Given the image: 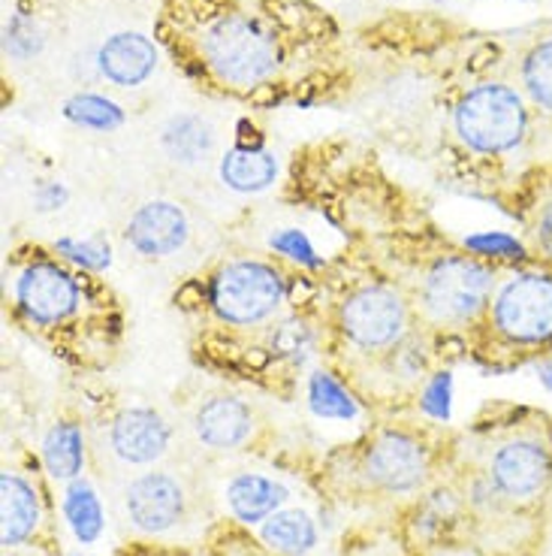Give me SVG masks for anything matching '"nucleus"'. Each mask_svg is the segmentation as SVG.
Masks as SVG:
<instances>
[{"mask_svg":"<svg viewBox=\"0 0 552 556\" xmlns=\"http://www.w3.org/2000/svg\"><path fill=\"white\" fill-rule=\"evenodd\" d=\"M37 200H40V208H61V203L67 200V191L61 185H42Z\"/></svg>","mask_w":552,"mask_h":556,"instance_id":"c756f323","label":"nucleus"},{"mask_svg":"<svg viewBox=\"0 0 552 556\" xmlns=\"http://www.w3.org/2000/svg\"><path fill=\"white\" fill-rule=\"evenodd\" d=\"M275 348L281 354L305 357V351L311 348V336H308L303 324H284L275 336Z\"/></svg>","mask_w":552,"mask_h":556,"instance_id":"cd10ccee","label":"nucleus"},{"mask_svg":"<svg viewBox=\"0 0 552 556\" xmlns=\"http://www.w3.org/2000/svg\"><path fill=\"white\" fill-rule=\"evenodd\" d=\"M127 239L139 254L149 257H164L184 245L188 239V222L184 212L172 203H149L130 218Z\"/></svg>","mask_w":552,"mask_h":556,"instance_id":"9b49d317","label":"nucleus"},{"mask_svg":"<svg viewBox=\"0 0 552 556\" xmlns=\"http://www.w3.org/2000/svg\"><path fill=\"white\" fill-rule=\"evenodd\" d=\"M455 127L477 152H508L523 139V100L504 85H480L459 103Z\"/></svg>","mask_w":552,"mask_h":556,"instance_id":"f257e3e1","label":"nucleus"},{"mask_svg":"<svg viewBox=\"0 0 552 556\" xmlns=\"http://www.w3.org/2000/svg\"><path fill=\"white\" fill-rule=\"evenodd\" d=\"M42 459H46V469L57 481H69L82 472V432L76 430L73 424H57L49 430L46 442H42Z\"/></svg>","mask_w":552,"mask_h":556,"instance_id":"6ab92c4d","label":"nucleus"},{"mask_svg":"<svg viewBox=\"0 0 552 556\" xmlns=\"http://www.w3.org/2000/svg\"><path fill=\"white\" fill-rule=\"evenodd\" d=\"M550 478V454L538 442H511L504 445L492 459V481L501 493L513 500H531L547 486Z\"/></svg>","mask_w":552,"mask_h":556,"instance_id":"6e6552de","label":"nucleus"},{"mask_svg":"<svg viewBox=\"0 0 552 556\" xmlns=\"http://www.w3.org/2000/svg\"><path fill=\"white\" fill-rule=\"evenodd\" d=\"M215 137H211V127L196 118V115H179L172 118L164 130V149L172 161L179 164H196V161H206V154L211 152Z\"/></svg>","mask_w":552,"mask_h":556,"instance_id":"a211bd4d","label":"nucleus"},{"mask_svg":"<svg viewBox=\"0 0 552 556\" xmlns=\"http://www.w3.org/2000/svg\"><path fill=\"white\" fill-rule=\"evenodd\" d=\"M365 472L374 484L387 486V490H411L426 475V454L414 439L399 435V432H387L369 451Z\"/></svg>","mask_w":552,"mask_h":556,"instance_id":"1a4fd4ad","label":"nucleus"},{"mask_svg":"<svg viewBox=\"0 0 552 556\" xmlns=\"http://www.w3.org/2000/svg\"><path fill=\"white\" fill-rule=\"evenodd\" d=\"M0 493H3V544L13 547V544L25 542L37 527L40 502L30 484L10 472L0 478Z\"/></svg>","mask_w":552,"mask_h":556,"instance_id":"dca6fc26","label":"nucleus"},{"mask_svg":"<svg viewBox=\"0 0 552 556\" xmlns=\"http://www.w3.org/2000/svg\"><path fill=\"white\" fill-rule=\"evenodd\" d=\"M540 242H543V249L552 257V206L543 212V218H540Z\"/></svg>","mask_w":552,"mask_h":556,"instance_id":"7c9ffc66","label":"nucleus"},{"mask_svg":"<svg viewBox=\"0 0 552 556\" xmlns=\"http://www.w3.org/2000/svg\"><path fill=\"white\" fill-rule=\"evenodd\" d=\"M206 58L211 70L233 85H254L266 79L278 64L272 37L242 15H227L206 34Z\"/></svg>","mask_w":552,"mask_h":556,"instance_id":"f03ea898","label":"nucleus"},{"mask_svg":"<svg viewBox=\"0 0 552 556\" xmlns=\"http://www.w3.org/2000/svg\"><path fill=\"white\" fill-rule=\"evenodd\" d=\"M496 327L513 342H543V339H550L552 278H511L496 300Z\"/></svg>","mask_w":552,"mask_h":556,"instance_id":"39448f33","label":"nucleus"},{"mask_svg":"<svg viewBox=\"0 0 552 556\" xmlns=\"http://www.w3.org/2000/svg\"><path fill=\"white\" fill-rule=\"evenodd\" d=\"M166 445H169V427L149 408H130L112 424V447L125 463L133 466L154 463L164 454Z\"/></svg>","mask_w":552,"mask_h":556,"instance_id":"f8f14e48","label":"nucleus"},{"mask_svg":"<svg viewBox=\"0 0 552 556\" xmlns=\"http://www.w3.org/2000/svg\"><path fill=\"white\" fill-rule=\"evenodd\" d=\"M525 85L543 110H552V42H543L528 55Z\"/></svg>","mask_w":552,"mask_h":556,"instance_id":"b1692460","label":"nucleus"},{"mask_svg":"<svg viewBox=\"0 0 552 556\" xmlns=\"http://www.w3.org/2000/svg\"><path fill=\"white\" fill-rule=\"evenodd\" d=\"M262 539L281 554L303 556L318 544V529L303 511H281V515H272L266 520Z\"/></svg>","mask_w":552,"mask_h":556,"instance_id":"aec40b11","label":"nucleus"},{"mask_svg":"<svg viewBox=\"0 0 552 556\" xmlns=\"http://www.w3.org/2000/svg\"><path fill=\"white\" fill-rule=\"evenodd\" d=\"M492 273L468 257H447L426 278V306L441 320H468L486 306Z\"/></svg>","mask_w":552,"mask_h":556,"instance_id":"20e7f679","label":"nucleus"},{"mask_svg":"<svg viewBox=\"0 0 552 556\" xmlns=\"http://www.w3.org/2000/svg\"><path fill=\"white\" fill-rule=\"evenodd\" d=\"M57 251L73 257L76 264L91 266V269L110 266V249H106V245H98V242H73V239H61V242H57Z\"/></svg>","mask_w":552,"mask_h":556,"instance_id":"393cba45","label":"nucleus"},{"mask_svg":"<svg viewBox=\"0 0 552 556\" xmlns=\"http://www.w3.org/2000/svg\"><path fill=\"white\" fill-rule=\"evenodd\" d=\"M423 408H426L432 417H441V420L444 417H450V376H447V372L428 384Z\"/></svg>","mask_w":552,"mask_h":556,"instance_id":"c85d7f7f","label":"nucleus"},{"mask_svg":"<svg viewBox=\"0 0 552 556\" xmlns=\"http://www.w3.org/2000/svg\"><path fill=\"white\" fill-rule=\"evenodd\" d=\"M308 403H311V412L318 417H335V420H350L357 415V403L350 400L342 384H335L326 372H318L311 376V384H308Z\"/></svg>","mask_w":552,"mask_h":556,"instance_id":"4be33fe9","label":"nucleus"},{"mask_svg":"<svg viewBox=\"0 0 552 556\" xmlns=\"http://www.w3.org/2000/svg\"><path fill=\"white\" fill-rule=\"evenodd\" d=\"M18 303L34 320L55 324V320L67 318L76 306V285L57 266H30L18 281Z\"/></svg>","mask_w":552,"mask_h":556,"instance_id":"9d476101","label":"nucleus"},{"mask_svg":"<svg viewBox=\"0 0 552 556\" xmlns=\"http://www.w3.org/2000/svg\"><path fill=\"white\" fill-rule=\"evenodd\" d=\"M157 64V52L139 34H115L100 49V70L115 85H139Z\"/></svg>","mask_w":552,"mask_h":556,"instance_id":"4468645a","label":"nucleus"},{"mask_svg":"<svg viewBox=\"0 0 552 556\" xmlns=\"http://www.w3.org/2000/svg\"><path fill=\"white\" fill-rule=\"evenodd\" d=\"M194 430L203 445L235 447L251 435V412L239 400L218 396V400H208L206 405H200L194 417Z\"/></svg>","mask_w":552,"mask_h":556,"instance_id":"ddd939ff","label":"nucleus"},{"mask_svg":"<svg viewBox=\"0 0 552 556\" xmlns=\"http://www.w3.org/2000/svg\"><path fill=\"white\" fill-rule=\"evenodd\" d=\"M468 249L477 254H498V257H523V245L516 239L504 233H484V237H471Z\"/></svg>","mask_w":552,"mask_h":556,"instance_id":"bb28decb","label":"nucleus"},{"mask_svg":"<svg viewBox=\"0 0 552 556\" xmlns=\"http://www.w3.org/2000/svg\"><path fill=\"white\" fill-rule=\"evenodd\" d=\"M272 249H278L281 254H287V257H293V261H299V264H308V266L320 264L318 257H314L311 242H308L305 233H299V230H281L278 237H272Z\"/></svg>","mask_w":552,"mask_h":556,"instance_id":"a878e982","label":"nucleus"},{"mask_svg":"<svg viewBox=\"0 0 552 556\" xmlns=\"http://www.w3.org/2000/svg\"><path fill=\"white\" fill-rule=\"evenodd\" d=\"M342 327L357 345L384 348L396 342L405 330V308L396 293L369 288L347 300L342 308Z\"/></svg>","mask_w":552,"mask_h":556,"instance_id":"423d86ee","label":"nucleus"},{"mask_svg":"<svg viewBox=\"0 0 552 556\" xmlns=\"http://www.w3.org/2000/svg\"><path fill=\"white\" fill-rule=\"evenodd\" d=\"M284 500H287V490L262 475H239L227 486V502H230L233 515L245 523L272 517Z\"/></svg>","mask_w":552,"mask_h":556,"instance_id":"2eb2a0df","label":"nucleus"},{"mask_svg":"<svg viewBox=\"0 0 552 556\" xmlns=\"http://www.w3.org/2000/svg\"><path fill=\"white\" fill-rule=\"evenodd\" d=\"M184 511V493L176 478L152 472L137 478L127 490V515L145 532H166L176 527Z\"/></svg>","mask_w":552,"mask_h":556,"instance_id":"0eeeda50","label":"nucleus"},{"mask_svg":"<svg viewBox=\"0 0 552 556\" xmlns=\"http://www.w3.org/2000/svg\"><path fill=\"white\" fill-rule=\"evenodd\" d=\"M67 118L82 127H98V130H112V127L121 125V110L106 98L98 94H82V98H73L67 103Z\"/></svg>","mask_w":552,"mask_h":556,"instance_id":"5701e85b","label":"nucleus"},{"mask_svg":"<svg viewBox=\"0 0 552 556\" xmlns=\"http://www.w3.org/2000/svg\"><path fill=\"white\" fill-rule=\"evenodd\" d=\"M543 384H547V388H552V369H547V372H543Z\"/></svg>","mask_w":552,"mask_h":556,"instance_id":"2f4dec72","label":"nucleus"},{"mask_svg":"<svg viewBox=\"0 0 552 556\" xmlns=\"http://www.w3.org/2000/svg\"><path fill=\"white\" fill-rule=\"evenodd\" d=\"M64 511H67V520L76 539L82 544H91L94 539H100L103 532V508H100L94 490L85 484V481H76V484L67 490V500H64Z\"/></svg>","mask_w":552,"mask_h":556,"instance_id":"412c9836","label":"nucleus"},{"mask_svg":"<svg viewBox=\"0 0 552 556\" xmlns=\"http://www.w3.org/2000/svg\"><path fill=\"white\" fill-rule=\"evenodd\" d=\"M284 296V285L272 266L230 264L211 285V303L230 324H254L269 318Z\"/></svg>","mask_w":552,"mask_h":556,"instance_id":"7ed1b4c3","label":"nucleus"},{"mask_svg":"<svg viewBox=\"0 0 552 556\" xmlns=\"http://www.w3.org/2000/svg\"><path fill=\"white\" fill-rule=\"evenodd\" d=\"M278 176L275 157L262 149H233L223 154L221 161V179L233 191H262L269 188Z\"/></svg>","mask_w":552,"mask_h":556,"instance_id":"f3484780","label":"nucleus"}]
</instances>
